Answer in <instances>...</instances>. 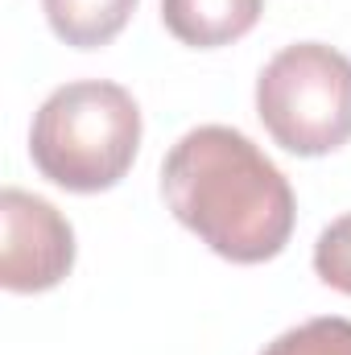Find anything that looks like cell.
I'll use <instances>...</instances> for the list:
<instances>
[{"label": "cell", "mask_w": 351, "mask_h": 355, "mask_svg": "<svg viewBox=\"0 0 351 355\" xmlns=\"http://www.w3.org/2000/svg\"><path fill=\"white\" fill-rule=\"evenodd\" d=\"M314 272L323 285L351 297V211L339 215L331 227H323V236L314 244Z\"/></svg>", "instance_id": "cell-8"}, {"label": "cell", "mask_w": 351, "mask_h": 355, "mask_svg": "<svg viewBox=\"0 0 351 355\" xmlns=\"http://www.w3.org/2000/svg\"><path fill=\"white\" fill-rule=\"evenodd\" d=\"M0 285L8 293H46L75 265V227L67 215L21 186L0 194Z\"/></svg>", "instance_id": "cell-4"}, {"label": "cell", "mask_w": 351, "mask_h": 355, "mask_svg": "<svg viewBox=\"0 0 351 355\" xmlns=\"http://www.w3.org/2000/svg\"><path fill=\"white\" fill-rule=\"evenodd\" d=\"M162 198L186 232L232 265L281 257L298 223L289 178L228 124H198L166 153Z\"/></svg>", "instance_id": "cell-1"}, {"label": "cell", "mask_w": 351, "mask_h": 355, "mask_svg": "<svg viewBox=\"0 0 351 355\" xmlns=\"http://www.w3.org/2000/svg\"><path fill=\"white\" fill-rule=\"evenodd\" d=\"M141 149V107L132 91L108 79L62 83L46 95L29 124L37 174L71 194L112 190Z\"/></svg>", "instance_id": "cell-2"}, {"label": "cell", "mask_w": 351, "mask_h": 355, "mask_svg": "<svg viewBox=\"0 0 351 355\" xmlns=\"http://www.w3.org/2000/svg\"><path fill=\"white\" fill-rule=\"evenodd\" d=\"M264 132L298 157H327L351 141V58L323 42L277 50L257 75Z\"/></svg>", "instance_id": "cell-3"}, {"label": "cell", "mask_w": 351, "mask_h": 355, "mask_svg": "<svg viewBox=\"0 0 351 355\" xmlns=\"http://www.w3.org/2000/svg\"><path fill=\"white\" fill-rule=\"evenodd\" d=\"M141 0H42V12L58 42L75 50H99L116 42Z\"/></svg>", "instance_id": "cell-6"}, {"label": "cell", "mask_w": 351, "mask_h": 355, "mask_svg": "<svg viewBox=\"0 0 351 355\" xmlns=\"http://www.w3.org/2000/svg\"><path fill=\"white\" fill-rule=\"evenodd\" d=\"M264 0H162V21L182 46L219 50L252 33Z\"/></svg>", "instance_id": "cell-5"}, {"label": "cell", "mask_w": 351, "mask_h": 355, "mask_svg": "<svg viewBox=\"0 0 351 355\" xmlns=\"http://www.w3.org/2000/svg\"><path fill=\"white\" fill-rule=\"evenodd\" d=\"M261 355H351V318L323 314L277 335Z\"/></svg>", "instance_id": "cell-7"}]
</instances>
